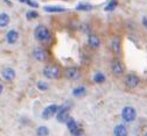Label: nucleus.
Segmentation results:
<instances>
[{
  "instance_id": "1",
  "label": "nucleus",
  "mask_w": 147,
  "mask_h": 136,
  "mask_svg": "<svg viewBox=\"0 0 147 136\" xmlns=\"http://www.w3.org/2000/svg\"><path fill=\"white\" fill-rule=\"evenodd\" d=\"M35 38L40 42H48L50 40V31L45 26H38L34 30Z\"/></svg>"
},
{
  "instance_id": "2",
  "label": "nucleus",
  "mask_w": 147,
  "mask_h": 136,
  "mask_svg": "<svg viewBox=\"0 0 147 136\" xmlns=\"http://www.w3.org/2000/svg\"><path fill=\"white\" fill-rule=\"evenodd\" d=\"M43 76L48 79H57L61 76V71L55 65H47L43 69Z\"/></svg>"
},
{
  "instance_id": "3",
  "label": "nucleus",
  "mask_w": 147,
  "mask_h": 136,
  "mask_svg": "<svg viewBox=\"0 0 147 136\" xmlns=\"http://www.w3.org/2000/svg\"><path fill=\"white\" fill-rule=\"evenodd\" d=\"M121 116H123V120L126 122H132L137 119V112L133 107L130 106H126L125 108H123L121 112Z\"/></svg>"
},
{
  "instance_id": "4",
  "label": "nucleus",
  "mask_w": 147,
  "mask_h": 136,
  "mask_svg": "<svg viewBox=\"0 0 147 136\" xmlns=\"http://www.w3.org/2000/svg\"><path fill=\"white\" fill-rule=\"evenodd\" d=\"M56 114H57V118H56V119H57L60 122H62V123H65L67 120L70 118V115H69V108L65 107V106L59 107Z\"/></svg>"
},
{
  "instance_id": "5",
  "label": "nucleus",
  "mask_w": 147,
  "mask_h": 136,
  "mask_svg": "<svg viewBox=\"0 0 147 136\" xmlns=\"http://www.w3.org/2000/svg\"><path fill=\"white\" fill-rule=\"evenodd\" d=\"M57 109H59V106H57V105H49V106H47V107L43 109V112H42V118H43L45 120L50 119L51 116H54L55 114H56Z\"/></svg>"
},
{
  "instance_id": "6",
  "label": "nucleus",
  "mask_w": 147,
  "mask_h": 136,
  "mask_svg": "<svg viewBox=\"0 0 147 136\" xmlns=\"http://www.w3.org/2000/svg\"><path fill=\"white\" fill-rule=\"evenodd\" d=\"M65 123H67V127H68V129L71 131L72 135H81V134H82V130L80 129L78 125L76 123V121L74 120V119L69 118Z\"/></svg>"
},
{
  "instance_id": "7",
  "label": "nucleus",
  "mask_w": 147,
  "mask_h": 136,
  "mask_svg": "<svg viewBox=\"0 0 147 136\" xmlns=\"http://www.w3.org/2000/svg\"><path fill=\"white\" fill-rule=\"evenodd\" d=\"M65 77L69 80H77L81 77V72L77 68H68L65 70Z\"/></svg>"
},
{
  "instance_id": "8",
  "label": "nucleus",
  "mask_w": 147,
  "mask_h": 136,
  "mask_svg": "<svg viewBox=\"0 0 147 136\" xmlns=\"http://www.w3.org/2000/svg\"><path fill=\"white\" fill-rule=\"evenodd\" d=\"M125 84H126L127 87L134 88L139 84V78L134 74H127L126 78H125Z\"/></svg>"
},
{
  "instance_id": "9",
  "label": "nucleus",
  "mask_w": 147,
  "mask_h": 136,
  "mask_svg": "<svg viewBox=\"0 0 147 136\" xmlns=\"http://www.w3.org/2000/svg\"><path fill=\"white\" fill-rule=\"evenodd\" d=\"M33 56H34V58L36 61L43 62V61H46V58H47V52L42 48H35L34 51H33Z\"/></svg>"
},
{
  "instance_id": "10",
  "label": "nucleus",
  "mask_w": 147,
  "mask_h": 136,
  "mask_svg": "<svg viewBox=\"0 0 147 136\" xmlns=\"http://www.w3.org/2000/svg\"><path fill=\"white\" fill-rule=\"evenodd\" d=\"M111 69H112V72L118 77L124 73V66L119 61H115L112 63V65H111Z\"/></svg>"
},
{
  "instance_id": "11",
  "label": "nucleus",
  "mask_w": 147,
  "mask_h": 136,
  "mask_svg": "<svg viewBox=\"0 0 147 136\" xmlns=\"http://www.w3.org/2000/svg\"><path fill=\"white\" fill-rule=\"evenodd\" d=\"M6 38H7V42L9 43V44H14L16 41H18V38H19V33H18L16 30H9L8 33H7V36H6Z\"/></svg>"
},
{
  "instance_id": "12",
  "label": "nucleus",
  "mask_w": 147,
  "mask_h": 136,
  "mask_svg": "<svg viewBox=\"0 0 147 136\" xmlns=\"http://www.w3.org/2000/svg\"><path fill=\"white\" fill-rule=\"evenodd\" d=\"M43 11L45 12H48V13H62V12H65V8H63L61 6L48 5V6H45L43 7Z\"/></svg>"
},
{
  "instance_id": "13",
  "label": "nucleus",
  "mask_w": 147,
  "mask_h": 136,
  "mask_svg": "<svg viewBox=\"0 0 147 136\" xmlns=\"http://www.w3.org/2000/svg\"><path fill=\"white\" fill-rule=\"evenodd\" d=\"M89 44H90V47L97 49V48H99V46H100V40L98 38L97 35L91 34V35L89 36Z\"/></svg>"
},
{
  "instance_id": "14",
  "label": "nucleus",
  "mask_w": 147,
  "mask_h": 136,
  "mask_svg": "<svg viewBox=\"0 0 147 136\" xmlns=\"http://www.w3.org/2000/svg\"><path fill=\"white\" fill-rule=\"evenodd\" d=\"M3 77L6 80L11 82V80H13L15 78V71L13 69H11V68H7V69H5L3 71Z\"/></svg>"
},
{
  "instance_id": "15",
  "label": "nucleus",
  "mask_w": 147,
  "mask_h": 136,
  "mask_svg": "<svg viewBox=\"0 0 147 136\" xmlns=\"http://www.w3.org/2000/svg\"><path fill=\"white\" fill-rule=\"evenodd\" d=\"M115 135L116 136H126L127 135V129L125 126L123 125H118L116 128H115Z\"/></svg>"
},
{
  "instance_id": "16",
  "label": "nucleus",
  "mask_w": 147,
  "mask_h": 136,
  "mask_svg": "<svg viewBox=\"0 0 147 136\" xmlns=\"http://www.w3.org/2000/svg\"><path fill=\"white\" fill-rule=\"evenodd\" d=\"M9 23V16L6 13H0V27H6Z\"/></svg>"
},
{
  "instance_id": "17",
  "label": "nucleus",
  "mask_w": 147,
  "mask_h": 136,
  "mask_svg": "<svg viewBox=\"0 0 147 136\" xmlns=\"http://www.w3.org/2000/svg\"><path fill=\"white\" fill-rule=\"evenodd\" d=\"M111 48L112 50L116 52V54H119L120 52V43H119V40L117 37H113L111 40Z\"/></svg>"
},
{
  "instance_id": "18",
  "label": "nucleus",
  "mask_w": 147,
  "mask_h": 136,
  "mask_svg": "<svg viewBox=\"0 0 147 136\" xmlns=\"http://www.w3.org/2000/svg\"><path fill=\"white\" fill-rule=\"evenodd\" d=\"M86 92V88L83 87V86H80V87H76L75 90L72 91V95H75V96H81L83 94H85Z\"/></svg>"
},
{
  "instance_id": "19",
  "label": "nucleus",
  "mask_w": 147,
  "mask_h": 136,
  "mask_svg": "<svg viewBox=\"0 0 147 136\" xmlns=\"http://www.w3.org/2000/svg\"><path fill=\"white\" fill-rule=\"evenodd\" d=\"M77 11H91L92 9V5L91 4H78L76 6Z\"/></svg>"
},
{
  "instance_id": "20",
  "label": "nucleus",
  "mask_w": 147,
  "mask_h": 136,
  "mask_svg": "<svg viewBox=\"0 0 147 136\" xmlns=\"http://www.w3.org/2000/svg\"><path fill=\"white\" fill-rule=\"evenodd\" d=\"M36 133H38L39 136H46V135L49 134V130H48V128L46 126H41V127H39L38 130H36Z\"/></svg>"
},
{
  "instance_id": "21",
  "label": "nucleus",
  "mask_w": 147,
  "mask_h": 136,
  "mask_svg": "<svg viewBox=\"0 0 147 136\" xmlns=\"http://www.w3.org/2000/svg\"><path fill=\"white\" fill-rule=\"evenodd\" d=\"M94 80H95L96 83H103V82L105 80V76H104L103 73L98 72V73H96V74L94 76Z\"/></svg>"
},
{
  "instance_id": "22",
  "label": "nucleus",
  "mask_w": 147,
  "mask_h": 136,
  "mask_svg": "<svg viewBox=\"0 0 147 136\" xmlns=\"http://www.w3.org/2000/svg\"><path fill=\"white\" fill-rule=\"evenodd\" d=\"M38 16H39V14L36 12H34V11L27 12V19H28V20H33V19H36Z\"/></svg>"
},
{
  "instance_id": "23",
  "label": "nucleus",
  "mask_w": 147,
  "mask_h": 136,
  "mask_svg": "<svg viewBox=\"0 0 147 136\" xmlns=\"http://www.w3.org/2000/svg\"><path fill=\"white\" fill-rule=\"evenodd\" d=\"M115 7H116V1H111L105 9H106V11H112V9H115Z\"/></svg>"
},
{
  "instance_id": "24",
  "label": "nucleus",
  "mask_w": 147,
  "mask_h": 136,
  "mask_svg": "<svg viewBox=\"0 0 147 136\" xmlns=\"http://www.w3.org/2000/svg\"><path fill=\"white\" fill-rule=\"evenodd\" d=\"M26 3H27L29 6H32V7H39V4L35 3V1H33V0H26Z\"/></svg>"
},
{
  "instance_id": "25",
  "label": "nucleus",
  "mask_w": 147,
  "mask_h": 136,
  "mask_svg": "<svg viewBox=\"0 0 147 136\" xmlns=\"http://www.w3.org/2000/svg\"><path fill=\"white\" fill-rule=\"evenodd\" d=\"M38 87H39V90H41V91H46V90L48 88V86H47L46 84H43V83H39V84H38Z\"/></svg>"
},
{
  "instance_id": "26",
  "label": "nucleus",
  "mask_w": 147,
  "mask_h": 136,
  "mask_svg": "<svg viewBox=\"0 0 147 136\" xmlns=\"http://www.w3.org/2000/svg\"><path fill=\"white\" fill-rule=\"evenodd\" d=\"M142 23H144V26L147 28V19L146 17H144V20H142Z\"/></svg>"
},
{
  "instance_id": "27",
  "label": "nucleus",
  "mask_w": 147,
  "mask_h": 136,
  "mask_svg": "<svg viewBox=\"0 0 147 136\" xmlns=\"http://www.w3.org/2000/svg\"><path fill=\"white\" fill-rule=\"evenodd\" d=\"M1 92H3V85L0 84V94H1Z\"/></svg>"
},
{
  "instance_id": "28",
  "label": "nucleus",
  "mask_w": 147,
  "mask_h": 136,
  "mask_svg": "<svg viewBox=\"0 0 147 136\" xmlns=\"http://www.w3.org/2000/svg\"><path fill=\"white\" fill-rule=\"evenodd\" d=\"M20 3H26V0H19Z\"/></svg>"
},
{
  "instance_id": "29",
  "label": "nucleus",
  "mask_w": 147,
  "mask_h": 136,
  "mask_svg": "<svg viewBox=\"0 0 147 136\" xmlns=\"http://www.w3.org/2000/svg\"><path fill=\"white\" fill-rule=\"evenodd\" d=\"M146 136H147V133H146Z\"/></svg>"
}]
</instances>
